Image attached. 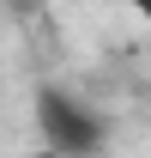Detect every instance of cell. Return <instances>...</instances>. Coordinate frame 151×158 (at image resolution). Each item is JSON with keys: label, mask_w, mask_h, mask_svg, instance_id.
I'll use <instances>...</instances> for the list:
<instances>
[{"label": "cell", "mask_w": 151, "mask_h": 158, "mask_svg": "<svg viewBox=\"0 0 151 158\" xmlns=\"http://www.w3.org/2000/svg\"><path fill=\"white\" fill-rule=\"evenodd\" d=\"M30 116H37L42 146H48V152H60V158H97L103 146H109V116H103L85 91H67V85H37Z\"/></svg>", "instance_id": "obj_1"}, {"label": "cell", "mask_w": 151, "mask_h": 158, "mask_svg": "<svg viewBox=\"0 0 151 158\" xmlns=\"http://www.w3.org/2000/svg\"><path fill=\"white\" fill-rule=\"evenodd\" d=\"M133 12H139V19H145V31H151V0H127Z\"/></svg>", "instance_id": "obj_2"}, {"label": "cell", "mask_w": 151, "mask_h": 158, "mask_svg": "<svg viewBox=\"0 0 151 158\" xmlns=\"http://www.w3.org/2000/svg\"><path fill=\"white\" fill-rule=\"evenodd\" d=\"M30 158H60V152H48V146H42V152H30Z\"/></svg>", "instance_id": "obj_3"}]
</instances>
